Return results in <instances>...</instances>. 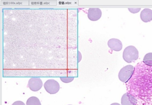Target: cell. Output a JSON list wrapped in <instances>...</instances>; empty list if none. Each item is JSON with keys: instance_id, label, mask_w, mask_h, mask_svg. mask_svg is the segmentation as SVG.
Wrapping results in <instances>:
<instances>
[{"instance_id": "6da1fadb", "label": "cell", "mask_w": 152, "mask_h": 105, "mask_svg": "<svg viewBox=\"0 0 152 105\" xmlns=\"http://www.w3.org/2000/svg\"><path fill=\"white\" fill-rule=\"evenodd\" d=\"M139 52L134 46L131 45L124 49L123 54L124 60L127 63H131L138 58Z\"/></svg>"}, {"instance_id": "7a4b0ae2", "label": "cell", "mask_w": 152, "mask_h": 105, "mask_svg": "<svg viewBox=\"0 0 152 105\" xmlns=\"http://www.w3.org/2000/svg\"><path fill=\"white\" fill-rule=\"evenodd\" d=\"M135 68L132 65H128L122 68L118 75L120 81L124 83L128 82L132 77Z\"/></svg>"}, {"instance_id": "3957f363", "label": "cell", "mask_w": 152, "mask_h": 105, "mask_svg": "<svg viewBox=\"0 0 152 105\" xmlns=\"http://www.w3.org/2000/svg\"><path fill=\"white\" fill-rule=\"evenodd\" d=\"M44 87L47 92L51 94H56L60 89V85L58 82L54 79H49L45 82Z\"/></svg>"}, {"instance_id": "277c9868", "label": "cell", "mask_w": 152, "mask_h": 105, "mask_svg": "<svg viewBox=\"0 0 152 105\" xmlns=\"http://www.w3.org/2000/svg\"><path fill=\"white\" fill-rule=\"evenodd\" d=\"M42 81L39 77H31L28 82V87L33 91L36 92L39 90L42 87Z\"/></svg>"}, {"instance_id": "5b68a950", "label": "cell", "mask_w": 152, "mask_h": 105, "mask_svg": "<svg viewBox=\"0 0 152 105\" xmlns=\"http://www.w3.org/2000/svg\"><path fill=\"white\" fill-rule=\"evenodd\" d=\"M137 103V98L129 93H124L121 98L122 105H136Z\"/></svg>"}, {"instance_id": "8992f818", "label": "cell", "mask_w": 152, "mask_h": 105, "mask_svg": "<svg viewBox=\"0 0 152 105\" xmlns=\"http://www.w3.org/2000/svg\"><path fill=\"white\" fill-rule=\"evenodd\" d=\"M102 12L99 8H89L88 12V17L90 20L96 21L101 18Z\"/></svg>"}, {"instance_id": "52a82bcc", "label": "cell", "mask_w": 152, "mask_h": 105, "mask_svg": "<svg viewBox=\"0 0 152 105\" xmlns=\"http://www.w3.org/2000/svg\"><path fill=\"white\" fill-rule=\"evenodd\" d=\"M108 47L115 51H120L122 49V43L119 39L112 38L110 39L107 42Z\"/></svg>"}, {"instance_id": "ba28073f", "label": "cell", "mask_w": 152, "mask_h": 105, "mask_svg": "<svg viewBox=\"0 0 152 105\" xmlns=\"http://www.w3.org/2000/svg\"><path fill=\"white\" fill-rule=\"evenodd\" d=\"M140 18L145 22H148L152 20V10L149 9H145L140 13Z\"/></svg>"}, {"instance_id": "9c48e42d", "label": "cell", "mask_w": 152, "mask_h": 105, "mask_svg": "<svg viewBox=\"0 0 152 105\" xmlns=\"http://www.w3.org/2000/svg\"><path fill=\"white\" fill-rule=\"evenodd\" d=\"M26 105H42L39 99L37 97L33 96L28 99Z\"/></svg>"}, {"instance_id": "30bf717a", "label": "cell", "mask_w": 152, "mask_h": 105, "mask_svg": "<svg viewBox=\"0 0 152 105\" xmlns=\"http://www.w3.org/2000/svg\"><path fill=\"white\" fill-rule=\"evenodd\" d=\"M143 62L147 66H152V52H149L145 55Z\"/></svg>"}, {"instance_id": "8fae6325", "label": "cell", "mask_w": 152, "mask_h": 105, "mask_svg": "<svg viewBox=\"0 0 152 105\" xmlns=\"http://www.w3.org/2000/svg\"><path fill=\"white\" fill-rule=\"evenodd\" d=\"M60 79L63 82L65 83H69L73 81L74 79V77H60Z\"/></svg>"}, {"instance_id": "7c38bea8", "label": "cell", "mask_w": 152, "mask_h": 105, "mask_svg": "<svg viewBox=\"0 0 152 105\" xmlns=\"http://www.w3.org/2000/svg\"><path fill=\"white\" fill-rule=\"evenodd\" d=\"M12 105H25V104L21 101H18L14 102Z\"/></svg>"}, {"instance_id": "4fadbf2b", "label": "cell", "mask_w": 152, "mask_h": 105, "mask_svg": "<svg viewBox=\"0 0 152 105\" xmlns=\"http://www.w3.org/2000/svg\"><path fill=\"white\" fill-rule=\"evenodd\" d=\"M111 105H121L120 104L118 103H114L113 104H111Z\"/></svg>"}, {"instance_id": "5bb4252c", "label": "cell", "mask_w": 152, "mask_h": 105, "mask_svg": "<svg viewBox=\"0 0 152 105\" xmlns=\"http://www.w3.org/2000/svg\"></svg>"}]
</instances>
